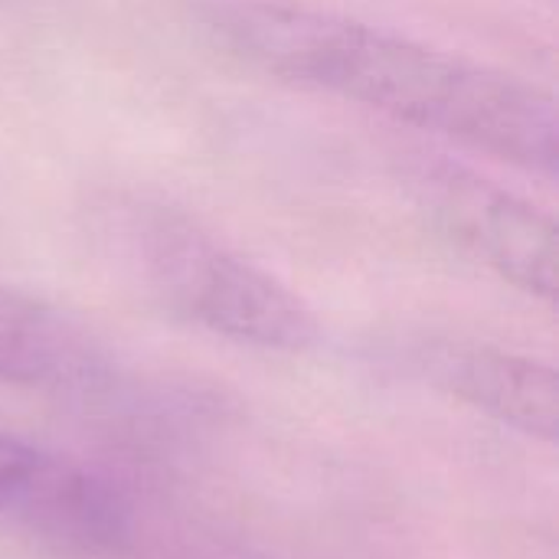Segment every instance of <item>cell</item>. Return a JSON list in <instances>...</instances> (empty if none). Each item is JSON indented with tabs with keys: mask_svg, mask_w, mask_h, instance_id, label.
I'll use <instances>...</instances> for the list:
<instances>
[{
	"mask_svg": "<svg viewBox=\"0 0 559 559\" xmlns=\"http://www.w3.org/2000/svg\"><path fill=\"white\" fill-rule=\"evenodd\" d=\"M206 29L249 66L357 102L521 170L557 174V108L540 85L301 0H210Z\"/></svg>",
	"mask_w": 559,
	"mask_h": 559,
	"instance_id": "obj_1",
	"label": "cell"
},
{
	"mask_svg": "<svg viewBox=\"0 0 559 559\" xmlns=\"http://www.w3.org/2000/svg\"><path fill=\"white\" fill-rule=\"evenodd\" d=\"M92 223L174 314L265 350H305L314 344L318 321L311 308L183 210L115 193L92 210Z\"/></svg>",
	"mask_w": 559,
	"mask_h": 559,
	"instance_id": "obj_2",
	"label": "cell"
},
{
	"mask_svg": "<svg viewBox=\"0 0 559 559\" xmlns=\"http://www.w3.org/2000/svg\"><path fill=\"white\" fill-rule=\"evenodd\" d=\"M419 206L429 219L478 262L514 288L554 301L557 226L524 197L452 164H429L416 174Z\"/></svg>",
	"mask_w": 559,
	"mask_h": 559,
	"instance_id": "obj_3",
	"label": "cell"
},
{
	"mask_svg": "<svg viewBox=\"0 0 559 559\" xmlns=\"http://www.w3.org/2000/svg\"><path fill=\"white\" fill-rule=\"evenodd\" d=\"M423 370L468 406L514 426L524 436H557V373L521 354L485 344H426L419 350Z\"/></svg>",
	"mask_w": 559,
	"mask_h": 559,
	"instance_id": "obj_4",
	"label": "cell"
},
{
	"mask_svg": "<svg viewBox=\"0 0 559 559\" xmlns=\"http://www.w3.org/2000/svg\"><path fill=\"white\" fill-rule=\"evenodd\" d=\"M98 370V354L79 328L46 305L0 285V383L69 386Z\"/></svg>",
	"mask_w": 559,
	"mask_h": 559,
	"instance_id": "obj_5",
	"label": "cell"
},
{
	"mask_svg": "<svg viewBox=\"0 0 559 559\" xmlns=\"http://www.w3.org/2000/svg\"><path fill=\"white\" fill-rule=\"evenodd\" d=\"M23 508L52 537L82 544H111L124 534V511L118 498L82 472H62L49 459L29 488Z\"/></svg>",
	"mask_w": 559,
	"mask_h": 559,
	"instance_id": "obj_6",
	"label": "cell"
},
{
	"mask_svg": "<svg viewBox=\"0 0 559 559\" xmlns=\"http://www.w3.org/2000/svg\"><path fill=\"white\" fill-rule=\"evenodd\" d=\"M43 465H46V455L0 432V514H7L10 508H23Z\"/></svg>",
	"mask_w": 559,
	"mask_h": 559,
	"instance_id": "obj_7",
	"label": "cell"
}]
</instances>
